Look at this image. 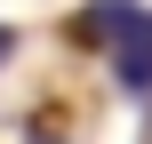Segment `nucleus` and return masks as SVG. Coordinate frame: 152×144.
I'll list each match as a JSON object with an SVG mask.
<instances>
[{
    "label": "nucleus",
    "mask_w": 152,
    "mask_h": 144,
    "mask_svg": "<svg viewBox=\"0 0 152 144\" xmlns=\"http://www.w3.org/2000/svg\"><path fill=\"white\" fill-rule=\"evenodd\" d=\"M136 16H144V0H88L80 16H72V48H120L128 32H136Z\"/></svg>",
    "instance_id": "1"
},
{
    "label": "nucleus",
    "mask_w": 152,
    "mask_h": 144,
    "mask_svg": "<svg viewBox=\"0 0 152 144\" xmlns=\"http://www.w3.org/2000/svg\"><path fill=\"white\" fill-rule=\"evenodd\" d=\"M8 56H16V24H0V64H8Z\"/></svg>",
    "instance_id": "3"
},
{
    "label": "nucleus",
    "mask_w": 152,
    "mask_h": 144,
    "mask_svg": "<svg viewBox=\"0 0 152 144\" xmlns=\"http://www.w3.org/2000/svg\"><path fill=\"white\" fill-rule=\"evenodd\" d=\"M32 144H56V136H32Z\"/></svg>",
    "instance_id": "4"
},
{
    "label": "nucleus",
    "mask_w": 152,
    "mask_h": 144,
    "mask_svg": "<svg viewBox=\"0 0 152 144\" xmlns=\"http://www.w3.org/2000/svg\"><path fill=\"white\" fill-rule=\"evenodd\" d=\"M112 80H120L128 96H152V8L136 16V32L112 48Z\"/></svg>",
    "instance_id": "2"
}]
</instances>
